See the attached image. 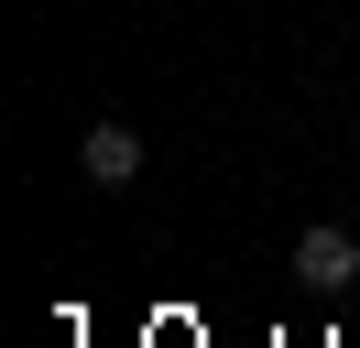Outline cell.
I'll return each instance as SVG.
<instances>
[{
  "label": "cell",
  "instance_id": "cell-1",
  "mask_svg": "<svg viewBox=\"0 0 360 348\" xmlns=\"http://www.w3.org/2000/svg\"><path fill=\"white\" fill-rule=\"evenodd\" d=\"M284 272H295V283H316V294H338V283H360V239L338 229V218H316V229H295Z\"/></svg>",
  "mask_w": 360,
  "mask_h": 348
},
{
  "label": "cell",
  "instance_id": "cell-2",
  "mask_svg": "<svg viewBox=\"0 0 360 348\" xmlns=\"http://www.w3.org/2000/svg\"><path fill=\"white\" fill-rule=\"evenodd\" d=\"M77 174H88L98 196H110V185H131V174H142V130H120V120H98L88 142H77Z\"/></svg>",
  "mask_w": 360,
  "mask_h": 348
}]
</instances>
